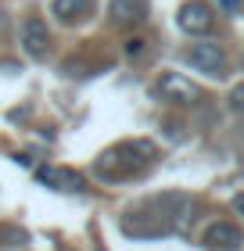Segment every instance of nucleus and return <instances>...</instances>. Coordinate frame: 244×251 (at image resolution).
Listing matches in <instances>:
<instances>
[{
    "instance_id": "nucleus-14",
    "label": "nucleus",
    "mask_w": 244,
    "mask_h": 251,
    "mask_svg": "<svg viewBox=\"0 0 244 251\" xmlns=\"http://www.w3.org/2000/svg\"><path fill=\"white\" fill-rule=\"evenodd\" d=\"M223 7H226V11H237V7H241V0H223Z\"/></svg>"
},
{
    "instance_id": "nucleus-2",
    "label": "nucleus",
    "mask_w": 244,
    "mask_h": 251,
    "mask_svg": "<svg viewBox=\"0 0 244 251\" xmlns=\"http://www.w3.org/2000/svg\"><path fill=\"white\" fill-rule=\"evenodd\" d=\"M151 162H155V144H147V140H126V144L108 147V151L97 158V162H94V176L97 179H108V183H119V179L140 176Z\"/></svg>"
},
{
    "instance_id": "nucleus-7",
    "label": "nucleus",
    "mask_w": 244,
    "mask_h": 251,
    "mask_svg": "<svg viewBox=\"0 0 244 251\" xmlns=\"http://www.w3.org/2000/svg\"><path fill=\"white\" fill-rule=\"evenodd\" d=\"M36 179H40V183H47V187H54V190H65V194H72V190L79 194V190H83V176L72 173V169H57V165L40 169Z\"/></svg>"
},
{
    "instance_id": "nucleus-1",
    "label": "nucleus",
    "mask_w": 244,
    "mask_h": 251,
    "mask_svg": "<svg viewBox=\"0 0 244 251\" xmlns=\"http://www.w3.org/2000/svg\"><path fill=\"white\" fill-rule=\"evenodd\" d=\"M190 208L187 194H158V198H147L144 204H136L122 215V230L133 237H162L172 233L183 223V215Z\"/></svg>"
},
{
    "instance_id": "nucleus-9",
    "label": "nucleus",
    "mask_w": 244,
    "mask_h": 251,
    "mask_svg": "<svg viewBox=\"0 0 244 251\" xmlns=\"http://www.w3.org/2000/svg\"><path fill=\"white\" fill-rule=\"evenodd\" d=\"M108 15L115 25H140L147 18V0H111Z\"/></svg>"
},
{
    "instance_id": "nucleus-5",
    "label": "nucleus",
    "mask_w": 244,
    "mask_h": 251,
    "mask_svg": "<svg viewBox=\"0 0 244 251\" xmlns=\"http://www.w3.org/2000/svg\"><path fill=\"white\" fill-rule=\"evenodd\" d=\"M216 25V15H212V4H205V0H187V4L180 7V29L183 32H194V36H201Z\"/></svg>"
},
{
    "instance_id": "nucleus-10",
    "label": "nucleus",
    "mask_w": 244,
    "mask_h": 251,
    "mask_svg": "<svg viewBox=\"0 0 244 251\" xmlns=\"http://www.w3.org/2000/svg\"><path fill=\"white\" fill-rule=\"evenodd\" d=\"M90 11H94V0H54V4H51V15L57 22H65V25L83 22Z\"/></svg>"
},
{
    "instance_id": "nucleus-15",
    "label": "nucleus",
    "mask_w": 244,
    "mask_h": 251,
    "mask_svg": "<svg viewBox=\"0 0 244 251\" xmlns=\"http://www.w3.org/2000/svg\"><path fill=\"white\" fill-rule=\"evenodd\" d=\"M234 208H237V212H244V194H237V198H234Z\"/></svg>"
},
{
    "instance_id": "nucleus-8",
    "label": "nucleus",
    "mask_w": 244,
    "mask_h": 251,
    "mask_svg": "<svg viewBox=\"0 0 244 251\" xmlns=\"http://www.w3.org/2000/svg\"><path fill=\"white\" fill-rule=\"evenodd\" d=\"M205 244L212 248V251H237L244 244V237L234 223H216V226H208V233H205Z\"/></svg>"
},
{
    "instance_id": "nucleus-11",
    "label": "nucleus",
    "mask_w": 244,
    "mask_h": 251,
    "mask_svg": "<svg viewBox=\"0 0 244 251\" xmlns=\"http://www.w3.org/2000/svg\"><path fill=\"white\" fill-rule=\"evenodd\" d=\"M0 241H11V244H18V241H26V233L15 230V226H0ZM7 244V248H11Z\"/></svg>"
},
{
    "instance_id": "nucleus-12",
    "label": "nucleus",
    "mask_w": 244,
    "mask_h": 251,
    "mask_svg": "<svg viewBox=\"0 0 244 251\" xmlns=\"http://www.w3.org/2000/svg\"><path fill=\"white\" fill-rule=\"evenodd\" d=\"M144 43H147V40H140V36L126 40V58H140V54H144Z\"/></svg>"
},
{
    "instance_id": "nucleus-4",
    "label": "nucleus",
    "mask_w": 244,
    "mask_h": 251,
    "mask_svg": "<svg viewBox=\"0 0 244 251\" xmlns=\"http://www.w3.org/2000/svg\"><path fill=\"white\" fill-rule=\"evenodd\" d=\"M158 94L165 100H176V104H197V100H201V86H194L190 79H183L180 72H162Z\"/></svg>"
},
{
    "instance_id": "nucleus-3",
    "label": "nucleus",
    "mask_w": 244,
    "mask_h": 251,
    "mask_svg": "<svg viewBox=\"0 0 244 251\" xmlns=\"http://www.w3.org/2000/svg\"><path fill=\"white\" fill-rule=\"evenodd\" d=\"M197 72H205V75H223V68H226V54H223V47L219 43H190L187 47V54H183Z\"/></svg>"
},
{
    "instance_id": "nucleus-6",
    "label": "nucleus",
    "mask_w": 244,
    "mask_h": 251,
    "mask_svg": "<svg viewBox=\"0 0 244 251\" xmlns=\"http://www.w3.org/2000/svg\"><path fill=\"white\" fill-rule=\"evenodd\" d=\"M22 47H26L29 58H43L51 47V32H47V22L29 15L26 22H22Z\"/></svg>"
},
{
    "instance_id": "nucleus-13",
    "label": "nucleus",
    "mask_w": 244,
    "mask_h": 251,
    "mask_svg": "<svg viewBox=\"0 0 244 251\" xmlns=\"http://www.w3.org/2000/svg\"><path fill=\"white\" fill-rule=\"evenodd\" d=\"M230 108H234V111H244V83L230 94Z\"/></svg>"
}]
</instances>
